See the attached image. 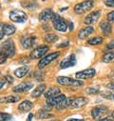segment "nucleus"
Masks as SVG:
<instances>
[{
  "instance_id": "nucleus-1",
  "label": "nucleus",
  "mask_w": 114,
  "mask_h": 121,
  "mask_svg": "<svg viewBox=\"0 0 114 121\" xmlns=\"http://www.w3.org/2000/svg\"><path fill=\"white\" fill-rule=\"evenodd\" d=\"M0 52L8 57H12L15 54V46L14 42L12 39H7L0 47Z\"/></svg>"
},
{
  "instance_id": "nucleus-2",
  "label": "nucleus",
  "mask_w": 114,
  "mask_h": 121,
  "mask_svg": "<svg viewBox=\"0 0 114 121\" xmlns=\"http://www.w3.org/2000/svg\"><path fill=\"white\" fill-rule=\"evenodd\" d=\"M52 25L54 27V29L56 31L61 32V33H65L67 32V30L69 29L67 22L65 21L64 18H62L60 15L58 14H55L53 19H52Z\"/></svg>"
},
{
  "instance_id": "nucleus-3",
  "label": "nucleus",
  "mask_w": 114,
  "mask_h": 121,
  "mask_svg": "<svg viewBox=\"0 0 114 121\" xmlns=\"http://www.w3.org/2000/svg\"><path fill=\"white\" fill-rule=\"evenodd\" d=\"M10 19L16 23H23V22L27 21L28 16L21 10H12L10 13Z\"/></svg>"
},
{
  "instance_id": "nucleus-4",
  "label": "nucleus",
  "mask_w": 114,
  "mask_h": 121,
  "mask_svg": "<svg viewBox=\"0 0 114 121\" xmlns=\"http://www.w3.org/2000/svg\"><path fill=\"white\" fill-rule=\"evenodd\" d=\"M59 55H60V52H51V53L46 55L45 57H43V58L40 60V61H39V63H38V68H39V69L45 68L47 65H49V63H51L53 60L56 59Z\"/></svg>"
},
{
  "instance_id": "nucleus-5",
  "label": "nucleus",
  "mask_w": 114,
  "mask_h": 121,
  "mask_svg": "<svg viewBox=\"0 0 114 121\" xmlns=\"http://www.w3.org/2000/svg\"><path fill=\"white\" fill-rule=\"evenodd\" d=\"M93 1H84L82 3H79L77 4L75 7H74V11L76 13L78 14H82V13H85L89 11H90L93 7Z\"/></svg>"
},
{
  "instance_id": "nucleus-6",
  "label": "nucleus",
  "mask_w": 114,
  "mask_h": 121,
  "mask_svg": "<svg viewBox=\"0 0 114 121\" xmlns=\"http://www.w3.org/2000/svg\"><path fill=\"white\" fill-rule=\"evenodd\" d=\"M57 82L63 86H82L83 82L78 79H72L67 76H58Z\"/></svg>"
},
{
  "instance_id": "nucleus-7",
  "label": "nucleus",
  "mask_w": 114,
  "mask_h": 121,
  "mask_svg": "<svg viewBox=\"0 0 114 121\" xmlns=\"http://www.w3.org/2000/svg\"><path fill=\"white\" fill-rule=\"evenodd\" d=\"M49 50V48L48 46H40V47L34 49L31 52V58L32 59H39L43 55H45Z\"/></svg>"
},
{
  "instance_id": "nucleus-8",
  "label": "nucleus",
  "mask_w": 114,
  "mask_h": 121,
  "mask_svg": "<svg viewBox=\"0 0 114 121\" xmlns=\"http://www.w3.org/2000/svg\"><path fill=\"white\" fill-rule=\"evenodd\" d=\"M95 74H96V71L94 69H87V70H84V71L76 73L75 76L79 80V79H89V78H91Z\"/></svg>"
},
{
  "instance_id": "nucleus-9",
  "label": "nucleus",
  "mask_w": 114,
  "mask_h": 121,
  "mask_svg": "<svg viewBox=\"0 0 114 121\" xmlns=\"http://www.w3.org/2000/svg\"><path fill=\"white\" fill-rule=\"evenodd\" d=\"M33 88V83L32 82H22L20 84H18L17 86H15L12 91L14 93H24V92H28Z\"/></svg>"
},
{
  "instance_id": "nucleus-10",
  "label": "nucleus",
  "mask_w": 114,
  "mask_h": 121,
  "mask_svg": "<svg viewBox=\"0 0 114 121\" xmlns=\"http://www.w3.org/2000/svg\"><path fill=\"white\" fill-rule=\"evenodd\" d=\"M107 112H108L107 107L103 106V105H99V106H96L95 108L92 109V111H91V115H92V117H93L94 119H98V118H100L103 114L106 113Z\"/></svg>"
},
{
  "instance_id": "nucleus-11",
  "label": "nucleus",
  "mask_w": 114,
  "mask_h": 121,
  "mask_svg": "<svg viewBox=\"0 0 114 121\" xmlns=\"http://www.w3.org/2000/svg\"><path fill=\"white\" fill-rule=\"evenodd\" d=\"M76 64V58L74 54H70L68 57H66L65 59H63L61 63H60V67L62 69H67L69 67H72Z\"/></svg>"
},
{
  "instance_id": "nucleus-12",
  "label": "nucleus",
  "mask_w": 114,
  "mask_h": 121,
  "mask_svg": "<svg viewBox=\"0 0 114 121\" xmlns=\"http://www.w3.org/2000/svg\"><path fill=\"white\" fill-rule=\"evenodd\" d=\"M54 15H55V13L52 12V10H50V9H45V10H43L40 13V14H39V20L40 21H44V22H48L49 20L52 21Z\"/></svg>"
},
{
  "instance_id": "nucleus-13",
  "label": "nucleus",
  "mask_w": 114,
  "mask_h": 121,
  "mask_svg": "<svg viewBox=\"0 0 114 121\" xmlns=\"http://www.w3.org/2000/svg\"><path fill=\"white\" fill-rule=\"evenodd\" d=\"M36 41L35 36H23L21 38V44L25 49H31L34 46Z\"/></svg>"
},
{
  "instance_id": "nucleus-14",
  "label": "nucleus",
  "mask_w": 114,
  "mask_h": 121,
  "mask_svg": "<svg viewBox=\"0 0 114 121\" xmlns=\"http://www.w3.org/2000/svg\"><path fill=\"white\" fill-rule=\"evenodd\" d=\"M101 15V11H96V12H92L91 13L88 14L87 16H86L85 18V24H87V25H91L93 23H95L99 17Z\"/></svg>"
},
{
  "instance_id": "nucleus-15",
  "label": "nucleus",
  "mask_w": 114,
  "mask_h": 121,
  "mask_svg": "<svg viewBox=\"0 0 114 121\" xmlns=\"http://www.w3.org/2000/svg\"><path fill=\"white\" fill-rule=\"evenodd\" d=\"M89 102V100L86 98V97H73V100L69 106V108H72V109H76V108H80V107H83L85 106Z\"/></svg>"
},
{
  "instance_id": "nucleus-16",
  "label": "nucleus",
  "mask_w": 114,
  "mask_h": 121,
  "mask_svg": "<svg viewBox=\"0 0 114 121\" xmlns=\"http://www.w3.org/2000/svg\"><path fill=\"white\" fill-rule=\"evenodd\" d=\"M59 95H61V90L57 87H51L45 93V97H46V99H49V98L55 97Z\"/></svg>"
},
{
  "instance_id": "nucleus-17",
  "label": "nucleus",
  "mask_w": 114,
  "mask_h": 121,
  "mask_svg": "<svg viewBox=\"0 0 114 121\" xmlns=\"http://www.w3.org/2000/svg\"><path fill=\"white\" fill-rule=\"evenodd\" d=\"M67 97L65 95H59L55 97H52V98H49V99H47V104L50 107L52 106H57L59 103H61L63 100H65Z\"/></svg>"
},
{
  "instance_id": "nucleus-18",
  "label": "nucleus",
  "mask_w": 114,
  "mask_h": 121,
  "mask_svg": "<svg viewBox=\"0 0 114 121\" xmlns=\"http://www.w3.org/2000/svg\"><path fill=\"white\" fill-rule=\"evenodd\" d=\"M94 32V29L92 27H86L84 29H82L81 31H79L78 33V37L81 39H85L87 36H89L90 35H91Z\"/></svg>"
},
{
  "instance_id": "nucleus-19",
  "label": "nucleus",
  "mask_w": 114,
  "mask_h": 121,
  "mask_svg": "<svg viewBox=\"0 0 114 121\" xmlns=\"http://www.w3.org/2000/svg\"><path fill=\"white\" fill-rule=\"evenodd\" d=\"M32 108H33V103L31 101H28V100H24L18 106V110L23 112H28L30 110H32Z\"/></svg>"
},
{
  "instance_id": "nucleus-20",
  "label": "nucleus",
  "mask_w": 114,
  "mask_h": 121,
  "mask_svg": "<svg viewBox=\"0 0 114 121\" xmlns=\"http://www.w3.org/2000/svg\"><path fill=\"white\" fill-rule=\"evenodd\" d=\"M100 29H101V31L105 34V35H109L111 34V25L107 21H103L100 24Z\"/></svg>"
},
{
  "instance_id": "nucleus-21",
  "label": "nucleus",
  "mask_w": 114,
  "mask_h": 121,
  "mask_svg": "<svg viewBox=\"0 0 114 121\" xmlns=\"http://www.w3.org/2000/svg\"><path fill=\"white\" fill-rule=\"evenodd\" d=\"M28 71H30V68L27 67V66H23V67H20V68L16 69L14 71V74H15V76H17L19 78H22L28 73Z\"/></svg>"
},
{
  "instance_id": "nucleus-22",
  "label": "nucleus",
  "mask_w": 114,
  "mask_h": 121,
  "mask_svg": "<svg viewBox=\"0 0 114 121\" xmlns=\"http://www.w3.org/2000/svg\"><path fill=\"white\" fill-rule=\"evenodd\" d=\"M46 90V85L45 84H41L38 87L35 88V90H33V92L32 93V96L33 97H39Z\"/></svg>"
},
{
  "instance_id": "nucleus-23",
  "label": "nucleus",
  "mask_w": 114,
  "mask_h": 121,
  "mask_svg": "<svg viewBox=\"0 0 114 121\" xmlns=\"http://www.w3.org/2000/svg\"><path fill=\"white\" fill-rule=\"evenodd\" d=\"M72 100H73V97H68V98H66L65 100H63L61 103H59L58 105H57V106H56V108L58 109V110H62V109L68 108V107H69V106H70V104H71Z\"/></svg>"
},
{
  "instance_id": "nucleus-24",
  "label": "nucleus",
  "mask_w": 114,
  "mask_h": 121,
  "mask_svg": "<svg viewBox=\"0 0 114 121\" xmlns=\"http://www.w3.org/2000/svg\"><path fill=\"white\" fill-rule=\"evenodd\" d=\"M35 117L37 119H46V118H49V117H53V114H50L48 111L46 110H41V111H38Z\"/></svg>"
},
{
  "instance_id": "nucleus-25",
  "label": "nucleus",
  "mask_w": 114,
  "mask_h": 121,
  "mask_svg": "<svg viewBox=\"0 0 114 121\" xmlns=\"http://www.w3.org/2000/svg\"><path fill=\"white\" fill-rule=\"evenodd\" d=\"M15 33V27L11 24H5L4 25V35H12Z\"/></svg>"
},
{
  "instance_id": "nucleus-26",
  "label": "nucleus",
  "mask_w": 114,
  "mask_h": 121,
  "mask_svg": "<svg viewBox=\"0 0 114 121\" xmlns=\"http://www.w3.org/2000/svg\"><path fill=\"white\" fill-rule=\"evenodd\" d=\"M102 60H103L104 62H106V63H112V62H114V51L113 52H106L103 56Z\"/></svg>"
},
{
  "instance_id": "nucleus-27",
  "label": "nucleus",
  "mask_w": 114,
  "mask_h": 121,
  "mask_svg": "<svg viewBox=\"0 0 114 121\" xmlns=\"http://www.w3.org/2000/svg\"><path fill=\"white\" fill-rule=\"evenodd\" d=\"M19 101V97L17 96H12V95H10V96H6L2 99H0V102L1 103H15Z\"/></svg>"
},
{
  "instance_id": "nucleus-28",
  "label": "nucleus",
  "mask_w": 114,
  "mask_h": 121,
  "mask_svg": "<svg viewBox=\"0 0 114 121\" xmlns=\"http://www.w3.org/2000/svg\"><path fill=\"white\" fill-rule=\"evenodd\" d=\"M23 7L28 9V10H35L37 8V3L33 1H23L22 2Z\"/></svg>"
},
{
  "instance_id": "nucleus-29",
  "label": "nucleus",
  "mask_w": 114,
  "mask_h": 121,
  "mask_svg": "<svg viewBox=\"0 0 114 121\" xmlns=\"http://www.w3.org/2000/svg\"><path fill=\"white\" fill-rule=\"evenodd\" d=\"M102 96L106 98V99H109V100H113L114 101V91H106V92H103L102 93Z\"/></svg>"
},
{
  "instance_id": "nucleus-30",
  "label": "nucleus",
  "mask_w": 114,
  "mask_h": 121,
  "mask_svg": "<svg viewBox=\"0 0 114 121\" xmlns=\"http://www.w3.org/2000/svg\"><path fill=\"white\" fill-rule=\"evenodd\" d=\"M57 39H58V36L54 34H48L46 36H45V40L47 43H53L55 42Z\"/></svg>"
},
{
  "instance_id": "nucleus-31",
  "label": "nucleus",
  "mask_w": 114,
  "mask_h": 121,
  "mask_svg": "<svg viewBox=\"0 0 114 121\" xmlns=\"http://www.w3.org/2000/svg\"><path fill=\"white\" fill-rule=\"evenodd\" d=\"M102 42H103V37H101V36H95L88 41V43L90 45H98Z\"/></svg>"
},
{
  "instance_id": "nucleus-32",
  "label": "nucleus",
  "mask_w": 114,
  "mask_h": 121,
  "mask_svg": "<svg viewBox=\"0 0 114 121\" xmlns=\"http://www.w3.org/2000/svg\"><path fill=\"white\" fill-rule=\"evenodd\" d=\"M12 118V114L0 112V121H8V120H11Z\"/></svg>"
},
{
  "instance_id": "nucleus-33",
  "label": "nucleus",
  "mask_w": 114,
  "mask_h": 121,
  "mask_svg": "<svg viewBox=\"0 0 114 121\" xmlns=\"http://www.w3.org/2000/svg\"><path fill=\"white\" fill-rule=\"evenodd\" d=\"M87 93L90 95H96L99 93V89L98 88H89L87 90Z\"/></svg>"
},
{
  "instance_id": "nucleus-34",
  "label": "nucleus",
  "mask_w": 114,
  "mask_h": 121,
  "mask_svg": "<svg viewBox=\"0 0 114 121\" xmlns=\"http://www.w3.org/2000/svg\"><path fill=\"white\" fill-rule=\"evenodd\" d=\"M4 36V24L0 23V40H1Z\"/></svg>"
},
{
  "instance_id": "nucleus-35",
  "label": "nucleus",
  "mask_w": 114,
  "mask_h": 121,
  "mask_svg": "<svg viewBox=\"0 0 114 121\" xmlns=\"http://www.w3.org/2000/svg\"><path fill=\"white\" fill-rule=\"evenodd\" d=\"M96 121H114V117L111 115V116H106L105 118H101V119H98Z\"/></svg>"
},
{
  "instance_id": "nucleus-36",
  "label": "nucleus",
  "mask_w": 114,
  "mask_h": 121,
  "mask_svg": "<svg viewBox=\"0 0 114 121\" xmlns=\"http://www.w3.org/2000/svg\"><path fill=\"white\" fill-rule=\"evenodd\" d=\"M6 60H7V56L4 55L2 52H0V64H3L6 62Z\"/></svg>"
},
{
  "instance_id": "nucleus-37",
  "label": "nucleus",
  "mask_w": 114,
  "mask_h": 121,
  "mask_svg": "<svg viewBox=\"0 0 114 121\" xmlns=\"http://www.w3.org/2000/svg\"><path fill=\"white\" fill-rule=\"evenodd\" d=\"M107 19H108V21H110V22H114V11L111 12V13H109L107 14Z\"/></svg>"
},
{
  "instance_id": "nucleus-38",
  "label": "nucleus",
  "mask_w": 114,
  "mask_h": 121,
  "mask_svg": "<svg viewBox=\"0 0 114 121\" xmlns=\"http://www.w3.org/2000/svg\"><path fill=\"white\" fill-rule=\"evenodd\" d=\"M105 4L108 7H114V0H107V1H105Z\"/></svg>"
},
{
  "instance_id": "nucleus-39",
  "label": "nucleus",
  "mask_w": 114,
  "mask_h": 121,
  "mask_svg": "<svg viewBox=\"0 0 114 121\" xmlns=\"http://www.w3.org/2000/svg\"><path fill=\"white\" fill-rule=\"evenodd\" d=\"M106 49H107V50H112V49H114V40H112L110 43H108V45L106 46Z\"/></svg>"
},
{
  "instance_id": "nucleus-40",
  "label": "nucleus",
  "mask_w": 114,
  "mask_h": 121,
  "mask_svg": "<svg viewBox=\"0 0 114 121\" xmlns=\"http://www.w3.org/2000/svg\"><path fill=\"white\" fill-rule=\"evenodd\" d=\"M5 80H6L8 83H12L13 78H12V76H10V75H6V76H5Z\"/></svg>"
},
{
  "instance_id": "nucleus-41",
  "label": "nucleus",
  "mask_w": 114,
  "mask_h": 121,
  "mask_svg": "<svg viewBox=\"0 0 114 121\" xmlns=\"http://www.w3.org/2000/svg\"><path fill=\"white\" fill-rule=\"evenodd\" d=\"M6 82H7V81L5 80V78H0V89H1V88L5 85Z\"/></svg>"
},
{
  "instance_id": "nucleus-42",
  "label": "nucleus",
  "mask_w": 114,
  "mask_h": 121,
  "mask_svg": "<svg viewBox=\"0 0 114 121\" xmlns=\"http://www.w3.org/2000/svg\"><path fill=\"white\" fill-rule=\"evenodd\" d=\"M20 62L21 63H28L30 62V59H28V57H23L22 60H20Z\"/></svg>"
},
{
  "instance_id": "nucleus-43",
  "label": "nucleus",
  "mask_w": 114,
  "mask_h": 121,
  "mask_svg": "<svg viewBox=\"0 0 114 121\" xmlns=\"http://www.w3.org/2000/svg\"><path fill=\"white\" fill-rule=\"evenodd\" d=\"M69 42L62 43V45H59V46H58V48H62V47H67V46H69Z\"/></svg>"
},
{
  "instance_id": "nucleus-44",
  "label": "nucleus",
  "mask_w": 114,
  "mask_h": 121,
  "mask_svg": "<svg viewBox=\"0 0 114 121\" xmlns=\"http://www.w3.org/2000/svg\"><path fill=\"white\" fill-rule=\"evenodd\" d=\"M68 121H85V120H83V119H76V118H70Z\"/></svg>"
},
{
  "instance_id": "nucleus-45",
  "label": "nucleus",
  "mask_w": 114,
  "mask_h": 121,
  "mask_svg": "<svg viewBox=\"0 0 114 121\" xmlns=\"http://www.w3.org/2000/svg\"><path fill=\"white\" fill-rule=\"evenodd\" d=\"M33 117V113H30L28 114V119H27V121H32V118Z\"/></svg>"
},
{
  "instance_id": "nucleus-46",
  "label": "nucleus",
  "mask_w": 114,
  "mask_h": 121,
  "mask_svg": "<svg viewBox=\"0 0 114 121\" xmlns=\"http://www.w3.org/2000/svg\"><path fill=\"white\" fill-rule=\"evenodd\" d=\"M69 30H70V31H73V24L71 22H69Z\"/></svg>"
},
{
  "instance_id": "nucleus-47",
  "label": "nucleus",
  "mask_w": 114,
  "mask_h": 121,
  "mask_svg": "<svg viewBox=\"0 0 114 121\" xmlns=\"http://www.w3.org/2000/svg\"><path fill=\"white\" fill-rule=\"evenodd\" d=\"M51 121H57V120H51Z\"/></svg>"
}]
</instances>
